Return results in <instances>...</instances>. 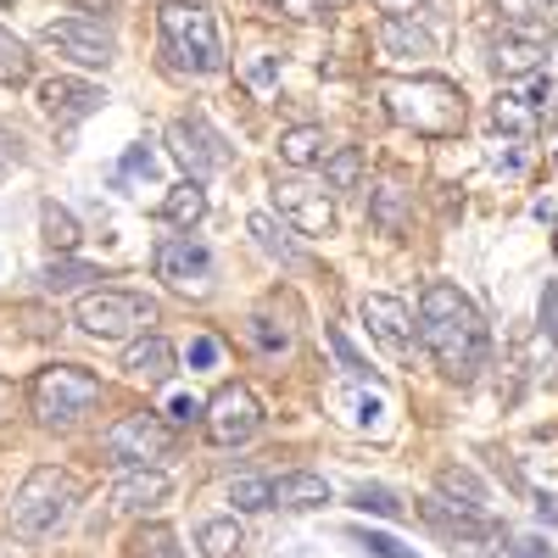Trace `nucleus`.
Masks as SVG:
<instances>
[{
	"mask_svg": "<svg viewBox=\"0 0 558 558\" xmlns=\"http://www.w3.org/2000/svg\"><path fill=\"white\" fill-rule=\"evenodd\" d=\"M542 336H547V341H558V286H547V291H542Z\"/></svg>",
	"mask_w": 558,
	"mask_h": 558,
	"instance_id": "nucleus-41",
	"label": "nucleus"
},
{
	"mask_svg": "<svg viewBox=\"0 0 558 558\" xmlns=\"http://www.w3.org/2000/svg\"><path fill=\"white\" fill-rule=\"evenodd\" d=\"M157 218H162L168 229H196V223L207 218V191H202V179H179L173 191L162 196Z\"/></svg>",
	"mask_w": 558,
	"mask_h": 558,
	"instance_id": "nucleus-22",
	"label": "nucleus"
},
{
	"mask_svg": "<svg viewBox=\"0 0 558 558\" xmlns=\"http://www.w3.org/2000/svg\"><path fill=\"white\" fill-rule=\"evenodd\" d=\"M151 168H157L151 151H129V157H123V173H146V179H151Z\"/></svg>",
	"mask_w": 558,
	"mask_h": 558,
	"instance_id": "nucleus-44",
	"label": "nucleus"
},
{
	"mask_svg": "<svg viewBox=\"0 0 558 558\" xmlns=\"http://www.w3.org/2000/svg\"><path fill=\"white\" fill-rule=\"evenodd\" d=\"M418 341H425V352L436 357L441 375L458 380V386H470L492 357V336H486L481 307L458 286H447V279H430L425 296H418Z\"/></svg>",
	"mask_w": 558,
	"mask_h": 558,
	"instance_id": "nucleus-1",
	"label": "nucleus"
},
{
	"mask_svg": "<svg viewBox=\"0 0 558 558\" xmlns=\"http://www.w3.org/2000/svg\"><path fill=\"white\" fill-rule=\"evenodd\" d=\"M330 502V481L313 475V470H291L274 481V508H291V514H307V508Z\"/></svg>",
	"mask_w": 558,
	"mask_h": 558,
	"instance_id": "nucleus-19",
	"label": "nucleus"
},
{
	"mask_svg": "<svg viewBox=\"0 0 558 558\" xmlns=\"http://www.w3.org/2000/svg\"><path fill=\"white\" fill-rule=\"evenodd\" d=\"M78 7H84V12H101V17H107V12H118V0H78Z\"/></svg>",
	"mask_w": 558,
	"mask_h": 558,
	"instance_id": "nucleus-47",
	"label": "nucleus"
},
{
	"mask_svg": "<svg viewBox=\"0 0 558 558\" xmlns=\"http://www.w3.org/2000/svg\"><path fill=\"white\" fill-rule=\"evenodd\" d=\"M547 162H553V168H558V134H553V151H547Z\"/></svg>",
	"mask_w": 558,
	"mask_h": 558,
	"instance_id": "nucleus-48",
	"label": "nucleus"
},
{
	"mask_svg": "<svg viewBox=\"0 0 558 558\" xmlns=\"http://www.w3.org/2000/svg\"><path fill=\"white\" fill-rule=\"evenodd\" d=\"M274 207L296 235H330L336 229V202L313 179H274Z\"/></svg>",
	"mask_w": 558,
	"mask_h": 558,
	"instance_id": "nucleus-11",
	"label": "nucleus"
},
{
	"mask_svg": "<svg viewBox=\"0 0 558 558\" xmlns=\"http://www.w3.org/2000/svg\"><path fill=\"white\" fill-rule=\"evenodd\" d=\"M352 502L363 508V514H380V520H402V514H408L402 497H397V492H386V486H357V492H352Z\"/></svg>",
	"mask_w": 558,
	"mask_h": 558,
	"instance_id": "nucleus-33",
	"label": "nucleus"
},
{
	"mask_svg": "<svg viewBox=\"0 0 558 558\" xmlns=\"http://www.w3.org/2000/svg\"><path fill=\"white\" fill-rule=\"evenodd\" d=\"M492 7H497L508 23H536V17H547V0H492Z\"/></svg>",
	"mask_w": 558,
	"mask_h": 558,
	"instance_id": "nucleus-39",
	"label": "nucleus"
},
{
	"mask_svg": "<svg viewBox=\"0 0 558 558\" xmlns=\"http://www.w3.org/2000/svg\"><path fill=\"white\" fill-rule=\"evenodd\" d=\"M542 101H547V89H542V84L531 89V96H497V101H492V123L525 140V134L536 129V112H542Z\"/></svg>",
	"mask_w": 558,
	"mask_h": 558,
	"instance_id": "nucleus-25",
	"label": "nucleus"
},
{
	"mask_svg": "<svg viewBox=\"0 0 558 558\" xmlns=\"http://www.w3.org/2000/svg\"><path fill=\"white\" fill-rule=\"evenodd\" d=\"M246 229H252V241H257V246H263L268 257H279V263H291V241L279 235V223H274L268 213H252V223H246Z\"/></svg>",
	"mask_w": 558,
	"mask_h": 558,
	"instance_id": "nucleus-34",
	"label": "nucleus"
},
{
	"mask_svg": "<svg viewBox=\"0 0 558 558\" xmlns=\"http://www.w3.org/2000/svg\"><path fill=\"white\" fill-rule=\"evenodd\" d=\"M202 418H207V436H213L218 447H246V441L263 430V402L252 397V386L229 380V386L213 391V402H207Z\"/></svg>",
	"mask_w": 558,
	"mask_h": 558,
	"instance_id": "nucleus-10",
	"label": "nucleus"
},
{
	"mask_svg": "<svg viewBox=\"0 0 558 558\" xmlns=\"http://www.w3.org/2000/svg\"><path fill=\"white\" fill-rule=\"evenodd\" d=\"M45 45H57V51L78 68H112L118 57V39L112 28H101L96 17H62V23H45Z\"/></svg>",
	"mask_w": 558,
	"mask_h": 558,
	"instance_id": "nucleus-12",
	"label": "nucleus"
},
{
	"mask_svg": "<svg viewBox=\"0 0 558 558\" xmlns=\"http://www.w3.org/2000/svg\"><path fill=\"white\" fill-rule=\"evenodd\" d=\"M84 279H101V274L89 268V263H73V257H51V263L39 268V286L51 291V296H62V291H78Z\"/></svg>",
	"mask_w": 558,
	"mask_h": 558,
	"instance_id": "nucleus-27",
	"label": "nucleus"
},
{
	"mask_svg": "<svg viewBox=\"0 0 558 558\" xmlns=\"http://www.w3.org/2000/svg\"><path fill=\"white\" fill-rule=\"evenodd\" d=\"M553 257H558V223H553Z\"/></svg>",
	"mask_w": 558,
	"mask_h": 558,
	"instance_id": "nucleus-49",
	"label": "nucleus"
},
{
	"mask_svg": "<svg viewBox=\"0 0 558 558\" xmlns=\"http://www.w3.org/2000/svg\"><path fill=\"white\" fill-rule=\"evenodd\" d=\"M324 157H330V134L318 123H296L279 134V162L286 168H324Z\"/></svg>",
	"mask_w": 558,
	"mask_h": 558,
	"instance_id": "nucleus-20",
	"label": "nucleus"
},
{
	"mask_svg": "<svg viewBox=\"0 0 558 558\" xmlns=\"http://www.w3.org/2000/svg\"><path fill=\"white\" fill-rule=\"evenodd\" d=\"M229 502H235V514L274 508V481H263V475H235V481H229Z\"/></svg>",
	"mask_w": 558,
	"mask_h": 558,
	"instance_id": "nucleus-31",
	"label": "nucleus"
},
{
	"mask_svg": "<svg viewBox=\"0 0 558 558\" xmlns=\"http://www.w3.org/2000/svg\"><path fill=\"white\" fill-rule=\"evenodd\" d=\"M39 235H45V246H51L57 257H73L78 241H84V229H78V218L62 202H39Z\"/></svg>",
	"mask_w": 558,
	"mask_h": 558,
	"instance_id": "nucleus-24",
	"label": "nucleus"
},
{
	"mask_svg": "<svg viewBox=\"0 0 558 558\" xmlns=\"http://www.w3.org/2000/svg\"><path fill=\"white\" fill-rule=\"evenodd\" d=\"M380 7H386V17H408L413 7H425V0H380Z\"/></svg>",
	"mask_w": 558,
	"mask_h": 558,
	"instance_id": "nucleus-45",
	"label": "nucleus"
},
{
	"mask_svg": "<svg viewBox=\"0 0 558 558\" xmlns=\"http://www.w3.org/2000/svg\"><path fill=\"white\" fill-rule=\"evenodd\" d=\"M173 481L157 470V463H146V470H129L118 486H112V508H123V514H146V508L168 502Z\"/></svg>",
	"mask_w": 558,
	"mask_h": 558,
	"instance_id": "nucleus-17",
	"label": "nucleus"
},
{
	"mask_svg": "<svg viewBox=\"0 0 558 558\" xmlns=\"http://www.w3.org/2000/svg\"><path fill=\"white\" fill-rule=\"evenodd\" d=\"M441 497L452 508H463V514H475V520H492V492L475 481V470H463V463H447V470L436 475Z\"/></svg>",
	"mask_w": 558,
	"mask_h": 558,
	"instance_id": "nucleus-18",
	"label": "nucleus"
},
{
	"mask_svg": "<svg viewBox=\"0 0 558 558\" xmlns=\"http://www.w3.org/2000/svg\"><path fill=\"white\" fill-rule=\"evenodd\" d=\"M357 179H363V151L357 146H341L324 157V184L330 191H357Z\"/></svg>",
	"mask_w": 558,
	"mask_h": 558,
	"instance_id": "nucleus-30",
	"label": "nucleus"
},
{
	"mask_svg": "<svg viewBox=\"0 0 558 558\" xmlns=\"http://www.w3.org/2000/svg\"><path fill=\"white\" fill-rule=\"evenodd\" d=\"M408 202H413L408 179L391 168V173H386V184L375 191V202H368V218H375V223L386 229V235H402V229H408Z\"/></svg>",
	"mask_w": 558,
	"mask_h": 558,
	"instance_id": "nucleus-23",
	"label": "nucleus"
},
{
	"mask_svg": "<svg viewBox=\"0 0 558 558\" xmlns=\"http://www.w3.org/2000/svg\"><path fill=\"white\" fill-rule=\"evenodd\" d=\"M39 107L51 112L57 123H78V118L107 107V89L101 84H84V78H45L39 84Z\"/></svg>",
	"mask_w": 558,
	"mask_h": 558,
	"instance_id": "nucleus-15",
	"label": "nucleus"
},
{
	"mask_svg": "<svg viewBox=\"0 0 558 558\" xmlns=\"http://www.w3.org/2000/svg\"><path fill=\"white\" fill-rule=\"evenodd\" d=\"M151 268H157V279H162L168 291L191 296V302L213 296V279H218V263H213V252H207L202 241H191V235H168V241H157V257H151Z\"/></svg>",
	"mask_w": 558,
	"mask_h": 558,
	"instance_id": "nucleus-7",
	"label": "nucleus"
},
{
	"mask_svg": "<svg viewBox=\"0 0 558 558\" xmlns=\"http://www.w3.org/2000/svg\"><path fill=\"white\" fill-rule=\"evenodd\" d=\"M263 12H274V17H291V23H318V17H324L318 0H263Z\"/></svg>",
	"mask_w": 558,
	"mask_h": 558,
	"instance_id": "nucleus-37",
	"label": "nucleus"
},
{
	"mask_svg": "<svg viewBox=\"0 0 558 558\" xmlns=\"http://www.w3.org/2000/svg\"><path fill=\"white\" fill-rule=\"evenodd\" d=\"M34 78V57H28V45L12 39L7 28H0V84H28Z\"/></svg>",
	"mask_w": 558,
	"mask_h": 558,
	"instance_id": "nucleus-32",
	"label": "nucleus"
},
{
	"mask_svg": "<svg viewBox=\"0 0 558 558\" xmlns=\"http://www.w3.org/2000/svg\"><path fill=\"white\" fill-rule=\"evenodd\" d=\"M28 408H34L39 425L68 430V425H78L84 413L101 408V380L89 375V368H78V363H51V368H39V375H34Z\"/></svg>",
	"mask_w": 558,
	"mask_h": 558,
	"instance_id": "nucleus-5",
	"label": "nucleus"
},
{
	"mask_svg": "<svg viewBox=\"0 0 558 558\" xmlns=\"http://www.w3.org/2000/svg\"><path fill=\"white\" fill-rule=\"evenodd\" d=\"M324 336H330V347H336V357H341V368H347V375H357V380H375V368H368V363L352 352V341H347L341 330H324Z\"/></svg>",
	"mask_w": 558,
	"mask_h": 558,
	"instance_id": "nucleus-38",
	"label": "nucleus"
},
{
	"mask_svg": "<svg viewBox=\"0 0 558 558\" xmlns=\"http://www.w3.org/2000/svg\"><path fill=\"white\" fill-rule=\"evenodd\" d=\"M218 363V341L213 336H196L191 341V368H213Z\"/></svg>",
	"mask_w": 558,
	"mask_h": 558,
	"instance_id": "nucleus-43",
	"label": "nucleus"
},
{
	"mask_svg": "<svg viewBox=\"0 0 558 558\" xmlns=\"http://www.w3.org/2000/svg\"><path fill=\"white\" fill-rule=\"evenodd\" d=\"M425 520H430L441 536H452V542H481V536H486V520L463 514V508H458V514H447L441 502H425Z\"/></svg>",
	"mask_w": 558,
	"mask_h": 558,
	"instance_id": "nucleus-28",
	"label": "nucleus"
},
{
	"mask_svg": "<svg viewBox=\"0 0 558 558\" xmlns=\"http://www.w3.org/2000/svg\"><path fill=\"white\" fill-rule=\"evenodd\" d=\"M78 475L57 470V463H39V470L23 475V486L12 492L7 502V525L17 542H39V536H51L68 514H73V502H78Z\"/></svg>",
	"mask_w": 558,
	"mask_h": 558,
	"instance_id": "nucleus-4",
	"label": "nucleus"
},
{
	"mask_svg": "<svg viewBox=\"0 0 558 558\" xmlns=\"http://www.w3.org/2000/svg\"><path fill=\"white\" fill-rule=\"evenodd\" d=\"M352 542H357L368 558H413V547H402V542H391V536H380V531H352Z\"/></svg>",
	"mask_w": 558,
	"mask_h": 558,
	"instance_id": "nucleus-36",
	"label": "nucleus"
},
{
	"mask_svg": "<svg viewBox=\"0 0 558 558\" xmlns=\"http://www.w3.org/2000/svg\"><path fill=\"white\" fill-rule=\"evenodd\" d=\"M380 107L397 129L425 134V140H447L470 123V101L463 89L441 73H408V78H380Z\"/></svg>",
	"mask_w": 558,
	"mask_h": 558,
	"instance_id": "nucleus-2",
	"label": "nucleus"
},
{
	"mask_svg": "<svg viewBox=\"0 0 558 558\" xmlns=\"http://www.w3.org/2000/svg\"><path fill=\"white\" fill-rule=\"evenodd\" d=\"M157 34L173 73H218L223 68V34L202 0H162L157 7Z\"/></svg>",
	"mask_w": 558,
	"mask_h": 558,
	"instance_id": "nucleus-3",
	"label": "nucleus"
},
{
	"mask_svg": "<svg viewBox=\"0 0 558 558\" xmlns=\"http://www.w3.org/2000/svg\"><path fill=\"white\" fill-rule=\"evenodd\" d=\"M196 547H202L207 558H241L246 531H241V520H235V514H229V520H207V525L196 531Z\"/></svg>",
	"mask_w": 558,
	"mask_h": 558,
	"instance_id": "nucleus-26",
	"label": "nucleus"
},
{
	"mask_svg": "<svg viewBox=\"0 0 558 558\" xmlns=\"http://www.w3.org/2000/svg\"><path fill=\"white\" fill-rule=\"evenodd\" d=\"M547 68V39L536 34H520V28H508L492 39V73L508 84V78H536Z\"/></svg>",
	"mask_w": 558,
	"mask_h": 558,
	"instance_id": "nucleus-14",
	"label": "nucleus"
},
{
	"mask_svg": "<svg viewBox=\"0 0 558 558\" xmlns=\"http://www.w3.org/2000/svg\"><path fill=\"white\" fill-rule=\"evenodd\" d=\"M0 173H7V157H0Z\"/></svg>",
	"mask_w": 558,
	"mask_h": 558,
	"instance_id": "nucleus-50",
	"label": "nucleus"
},
{
	"mask_svg": "<svg viewBox=\"0 0 558 558\" xmlns=\"http://www.w3.org/2000/svg\"><path fill=\"white\" fill-rule=\"evenodd\" d=\"M123 368H129L134 380H146V386H168V380H173V368H179V352H173L162 336L146 330V336H134V341H129Z\"/></svg>",
	"mask_w": 558,
	"mask_h": 558,
	"instance_id": "nucleus-16",
	"label": "nucleus"
},
{
	"mask_svg": "<svg viewBox=\"0 0 558 558\" xmlns=\"http://www.w3.org/2000/svg\"><path fill=\"white\" fill-rule=\"evenodd\" d=\"M375 45H380V57H430L436 51V39L418 28L413 17H380Z\"/></svg>",
	"mask_w": 558,
	"mask_h": 558,
	"instance_id": "nucleus-21",
	"label": "nucleus"
},
{
	"mask_svg": "<svg viewBox=\"0 0 558 558\" xmlns=\"http://www.w3.org/2000/svg\"><path fill=\"white\" fill-rule=\"evenodd\" d=\"M129 558H184V553H179V536L168 525H140L129 536Z\"/></svg>",
	"mask_w": 558,
	"mask_h": 558,
	"instance_id": "nucleus-29",
	"label": "nucleus"
},
{
	"mask_svg": "<svg viewBox=\"0 0 558 558\" xmlns=\"http://www.w3.org/2000/svg\"><path fill=\"white\" fill-rule=\"evenodd\" d=\"M168 151H173V162L184 168V173H191V179H207V173H223L229 162H235V151H229L223 146V134L207 123V118H173L168 123Z\"/></svg>",
	"mask_w": 558,
	"mask_h": 558,
	"instance_id": "nucleus-9",
	"label": "nucleus"
},
{
	"mask_svg": "<svg viewBox=\"0 0 558 558\" xmlns=\"http://www.w3.org/2000/svg\"><path fill=\"white\" fill-rule=\"evenodd\" d=\"M357 318L368 324V336H375L391 357H408L413 352V313H408V302L402 296H363L357 302Z\"/></svg>",
	"mask_w": 558,
	"mask_h": 558,
	"instance_id": "nucleus-13",
	"label": "nucleus"
},
{
	"mask_svg": "<svg viewBox=\"0 0 558 558\" xmlns=\"http://www.w3.org/2000/svg\"><path fill=\"white\" fill-rule=\"evenodd\" d=\"M0 7H12V0H0Z\"/></svg>",
	"mask_w": 558,
	"mask_h": 558,
	"instance_id": "nucleus-51",
	"label": "nucleus"
},
{
	"mask_svg": "<svg viewBox=\"0 0 558 558\" xmlns=\"http://www.w3.org/2000/svg\"><path fill=\"white\" fill-rule=\"evenodd\" d=\"M101 447H107L112 463H123V470H146V463H157V458L173 447V430L162 425V413L140 408V413L112 418L107 436H101Z\"/></svg>",
	"mask_w": 558,
	"mask_h": 558,
	"instance_id": "nucleus-8",
	"label": "nucleus"
},
{
	"mask_svg": "<svg viewBox=\"0 0 558 558\" xmlns=\"http://www.w3.org/2000/svg\"><path fill=\"white\" fill-rule=\"evenodd\" d=\"M241 78H246V89L268 96V89H274V78H279V57H274V51H257V57L241 68Z\"/></svg>",
	"mask_w": 558,
	"mask_h": 558,
	"instance_id": "nucleus-35",
	"label": "nucleus"
},
{
	"mask_svg": "<svg viewBox=\"0 0 558 558\" xmlns=\"http://www.w3.org/2000/svg\"><path fill=\"white\" fill-rule=\"evenodd\" d=\"M252 336H257V347H268V352H279V347H291V330H274V324L257 313L252 318Z\"/></svg>",
	"mask_w": 558,
	"mask_h": 558,
	"instance_id": "nucleus-40",
	"label": "nucleus"
},
{
	"mask_svg": "<svg viewBox=\"0 0 558 558\" xmlns=\"http://www.w3.org/2000/svg\"><path fill=\"white\" fill-rule=\"evenodd\" d=\"M514 558H553V553H542V542H514Z\"/></svg>",
	"mask_w": 558,
	"mask_h": 558,
	"instance_id": "nucleus-46",
	"label": "nucleus"
},
{
	"mask_svg": "<svg viewBox=\"0 0 558 558\" xmlns=\"http://www.w3.org/2000/svg\"><path fill=\"white\" fill-rule=\"evenodd\" d=\"M146 324H157V302L134 291H84L78 296V330L96 341H134L146 336Z\"/></svg>",
	"mask_w": 558,
	"mask_h": 558,
	"instance_id": "nucleus-6",
	"label": "nucleus"
},
{
	"mask_svg": "<svg viewBox=\"0 0 558 558\" xmlns=\"http://www.w3.org/2000/svg\"><path fill=\"white\" fill-rule=\"evenodd\" d=\"M202 413H207V408L191 402V397H173V402H168V418H173V425H196Z\"/></svg>",
	"mask_w": 558,
	"mask_h": 558,
	"instance_id": "nucleus-42",
	"label": "nucleus"
}]
</instances>
